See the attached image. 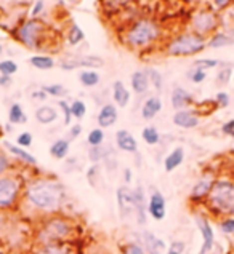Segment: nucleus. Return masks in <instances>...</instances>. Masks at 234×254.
<instances>
[{
	"label": "nucleus",
	"mask_w": 234,
	"mask_h": 254,
	"mask_svg": "<svg viewBox=\"0 0 234 254\" xmlns=\"http://www.w3.org/2000/svg\"><path fill=\"white\" fill-rule=\"evenodd\" d=\"M172 106L173 109H177V111H186L188 107L194 106V96L185 88L177 86V88L172 91Z\"/></svg>",
	"instance_id": "15"
},
{
	"label": "nucleus",
	"mask_w": 234,
	"mask_h": 254,
	"mask_svg": "<svg viewBox=\"0 0 234 254\" xmlns=\"http://www.w3.org/2000/svg\"><path fill=\"white\" fill-rule=\"evenodd\" d=\"M26 114L23 111V107H21L18 103H14L10 106V111H8V122L11 125H19V123H26Z\"/></svg>",
	"instance_id": "32"
},
{
	"label": "nucleus",
	"mask_w": 234,
	"mask_h": 254,
	"mask_svg": "<svg viewBox=\"0 0 234 254\" xmlns=\"http://www.w3.org/2000/svg\"><path fill=\"white\" fill-rule=\"evenodd\" d=\"M43 8H45V2H35L34 6H32V10H31V18L37 19L39 14H42Z\"/></svg>",
	"instance_id": "50"
},
{
	"label": "nucleus",
	"mask_w": 234,
	"mask_h": 254,
	"mask_svg": "<svg viewBox=\"0 0 234 254\" xmlns=\"http://www.w3.org/2000/svg\"><path fill=\"white\" fill-rule=\"evenodd\" d=\"M32 134L29 133V131H24V133H21L18 137H16V146L19 147H23V149H27V147H31L32 146Z\"/></svg>",
	"instance_id": "43"
},
{
	"label": "nucleus",
	"mask_w": 234,
	"mask_h": 254,
	"mask_svg": "<svg viewBox=\"0 0 234 254\" xmlns=\"http://www.w3.org/2000/svg\"><path fill=\"white\" fill-rule=\"evenodd\" d=\"M87 142H89V146L92 147H100L101 144L105 142V133L101 128H95L92 129V131L89 133V136H87Z\"/></svg>",
	"instance_id": "35"
},
{
	"label": "nucleus",
	"mask_w": 234,
	"mask_h": 254,
	"mask_svg": "<svg viewBox=\"0 0 234 254\" xmlns=\"http://www.w3.org/2000/svg\"><path fill=\"white\" fill-rule=\"evenodd\" d=\"M11 83V77L0 75V86H8Z\"/></svg>",
	"instance_id": "55"
},
{
	"label": "nucleus",
	"mask_w": 234,
	"mask_h": 254,
	"mask_svg": "<svg viewBox=\"0 0 234 254\" xmlns=\"http://www.w3.org/2000/svg\"><path fill=\"white\" fill-rule=\"evenodd\" d=\"M18 72V64L11 61V60H3L0 61V74L6 75V77H11L13 74Z\"/></svg>",
	"instance_id": "37"
},
{
	"label": "nucleus",
	"mask_w": 234,
	"mask_h": 254,
	"mask_svg": "<svg viewBox=\"0 0 234 254\" xmlns=\"http://www.w3.org/2000/svg\"><path fill=\"white\" fill-rule=\"evenodd\" d=\"M222 131L226 136H233L234 137V120H228V122H226L225 125L222 127Z\"/></svg>",
	"instance_id": "52"
},
{
	"label": "nucleus",
	"mask_w": 234,
	"mask_h": 254,
	"mask_svg": "<svg viewBox=\"0 0 234 254\" xmlns=\"http://www.w3.org/2000/svg\"><path fill=\"white\" fill-rule=\"evenodd\" d=\"M123 176H125V178H123V179H125V183L130 184V183H131V176H133V174H131V170H130V168H125V170H123Z\"/></svg>",
	"instance_id": "56"
},
{
	"label": "nucleus",
	"mask_w": 234,
	"mask_h": 254,
	"mask_svg": "<svg viewBox=\"0 0 234 254\" xmlns=\"http://www.w3.org/2000/svg\"><path fill=\"white\" fill-rule=\"evenodd\" d=\"M24 183L16 174H5L0 178V209H11L23 198Z\"/></svg>",
	"instance_id": "8"
},
{
	"label": "nucleus",
	"mask_w": 234,
	"mask_h": 254,
	"mask_svg": "<svg viewBox=\"0 0 234 254\" xmlns=\"http://www.w3.org/2000/svg\"><path fill=\"white\" fill-rule=\"evenodd\" d=\"M183 162H185V149H183V147H175V149L170 152V154L165 157V160H164V168H165L167 173L175 171Z\"/></svg>",
	"instance_id": "23"
},
{
	"label": "nucleus",
	"mask_w": 234,
	"mask_h": 254,
	"mask_svg": "<svg viewBox=\"0 0 234 254\" xmlns=\"http://www.w3.org/2000/svg\"><path fill=\"white\" fill-rule=\"evenodd\" d=\"M11 170V162H10V158L6 157L3 152H0V178L5 176L6 171Z\"/></svg>",
	"instance_id": "46"
},
{
	"label": "nucleus",
	"mask_w": 234,
	"mask_h": 254,
	"mask_svg": "<svg viewBox=\"0 0 234 254\" xmlns=\"http://www.w3.org/2000/svg\"><path fill=\"white\" fill-rule=\"evenodd\" d=\"M210 254H212V253H210Z\"/></svg>",
	"instance_id": "60"
},
{
	"label": "nucleus",
	"mask_w": 234,
	"mask_h": 254,
	"mask_svg": "<svg viewBox=\"0 0 234 254\" xmlns=\"http://www.w3.org/2000/svg\"><path fill=\"white\" fill-rule=\"evenodd\" d=\"M117 205H119V211L122 217H127L130 214H136L135 206V193L128 187H120L117 190Z\"/></svg>",
	"instance_id": "11"
},
{
	"label": "nucleus",
	"mask_w": 234,
	"mask_h": 254,
	"mask_svg": "<svg viewBox=\"0 0 234 254\" xmlns=\"http://www.w3.org/2000/svg\"><path fill=\"white\" fill-rule=\"evenodd\" d=\"M3 146L6 147V150H8L13 157H16L18 160L26 163L27 166H35V165H37L35 157H32L31 154H29V152H26V149L19 147V146H14V144H11V142H3Z\"/></svg>",
	"instance_id": "24"
},
{
	"label": "nucleus",
	"mask_w": 234,
	"mask_h": 254,
	"mask_svg": "<svg viewBox=\"0 0 234 254\" xmlns=\"http://www.w3.org/2000/svg\"><path fill=\"white\" fill-rule=\"evenodd\" d=\"M13 35L24 47L39 50L40 47H43V42L47 39V26L39 18H27L13 29Z\"/></svg>",
	"instance_id": "5"
},
{
	"label": "nucleus",
	"mask_w": 234,
	"mask_h": 254,
	"mask_svg": "<svg viewBox=\"0 0 234 254\" xmlns=\"http://www.w3.org/2000/svg\"><path fill=\"white\" fill-rule=\"evenodd\" d=\"M23 198L27 201L29 206H32L37 211L53 214L64 203L66 189L55 178H32L24 184Z\"/></svg>",
	"instance_id": "1"
},
{
	"label": "nucleus",
	"mask_w": 234,
	"mask_h": 254,
	"mask_svg": "<svg viewBox=\"0 0 234 254\" xmlns=\"http://www.w3.org/2000/svg\"><path fill=\"white\" fill-rule=\"evenodd\" d=\"M196 224H197V227H199L201 235H202V246H201L199 254H210L212 250H214V245H215V234H214V229L210 226V221L206 216L197 214Z\"/></svg>",
	"instance_id": "9"
},
{
	"label": "nucleus",
	"mask_w": 234,
	"mask_h": 254,
	"mask_svg": "<svg viewBox=\"0 0 234 254\" xmlns=\"http://www.w3.org/2000/svg\"><path fill=\"white\" fill-rule=\"evenodd\" d=\"M29 64L39 70H50L55 67V60L48 55H34L29 58Z\"/></svg>",
	"instance_id": "28"
},
{
	"label": "nucleus",
	"mask_w": 234,
	"mask_h": 254,
	"mask_svg": "<svg viewBox=\"0 0 234 254\" xmlns=\"http://www.w3.org/2000/svg\"><path fill=\"white\" fill-rule=\"evenodd\" d=\"M149 77L146 70H136L131 75V88L136 94H146L149 90Z\"/></svg>",
	"instance_id": "22"
},
{
	"label": "nucleus",
	"mask_w": 234,
	"mask_h": 254,
	"mask_svg": "<svg viewBox=\"0 0 234 254\" xmlns=\"http://www.w3.org/2000/svg\"><path fill=\"white\" fill-rule=\"evenodd\" d=\"M79 80L87 88H92L100 83V74L95 69H84L79 72Z\"/></svg>",
	"instance_id": "30"
},
{
	"label": "nucleus",
	"mask_w": 234,
	"mask_h": 254,
	"mask_svg": "<svg viewBox=\"0 0 234 254\" xmlns=\"http://www.w3.org/2000/svg\"><path fill=\"white\" fill-rule=\"evenodd\" d=\"M199 115H197L196 111H177L173 114V123L175 127H180V128H185V129H191L196 128L199 125Z\"/></svg>",
	"instance_id": "14"
},
{
	"label": "nucleus",
	"mask_w": 234,
	"mask_h": 254,
	"mask_svg": "<svg viewBox=\"0 0 234 254\" xmlns=\"http://www.w3.org/2000/svg\"><path fill=\"white\" fill-rule=\"evenodd\" d=\"M206 203L214 214L234 217V181L226 178L217 179Z\"/></svg>",
	"instance_id": "4"
},
{
	"label": "nucleus",
	"mask_w": 234,
	"mask_h": 254,
	"mask_svg": "<svg viewBox=\"0 0 234 254\" xmlns=\"http://www.w3.org/2000/svg\"><path fill=\"white\" fill-rule=\"evenodd\" d=\"M2 52H3V47H2V45H0V55H2Z\"/></svg>",
	"instance_id": "58"
},
{
	"label": "nucleus",
	"mask_w": 234,
	"mask_h": 254,
	"mask_svg": "<svg viewBox=\"0 0 234 254\" xmlns=\"http://www.w3.org/2000/svg\"><path fill=\"white\" fill-rule=\"evenodd\" d=\"M218 27H220V14L209 10L206 5H204V8L196 10L191 14V19H189V31L204 39L217 34Z\"/></svg>",
	"instance_id": "7"
},
{
	"label": "nucleus",
	"mask_w": 234,
	"mask_h": 254,
	"mask_svg": "<svg viewBox=\"0 0 234 254\" xmlns=\"http://www.w3.org/2000/svg\"><path fill=\"white\" fill-rule=\"evenodd\" d=\"M218 226L223 234H234V217H225L218 222Z\"/></svg>",
	"instance_id": "44"
},
{
	"label": "nucleus",
	"mask_w": 234,
	"mask_h": 254,
	"mask_svg": "<svg viewBox=\"0 0 234 254\" xmlns=\"http://www.w3.org/2000/svg\"><path fill=\"white\" fill-rule=\"evenodd\" d=\"M207 48V39L201 37L191 31L181 32L170 39L165 45V53L169 56H194Z\"/></svg>",
	"instance_id": "6"
},
{
	"label": "nucleus",
	"mask_w": 234,
	"mask_h": 254,
	"mask_svg": "<svg viewBox=\"0 0 234 254\" xmlns=\"http://www.w3.org/2000/svg\"><path fill=\"white\" fill-rule=\"evenodd\" d=\"M141 136H143V141L148 144V146H156V144H159V141H160V134L157 131V128L152 125L143 128Z\"/></svg>",
	"instance_id": "33"
},
{
	"label": "nucleus",
	"mask_w": 234,
	"mask_h": 254,
	"mask_svg": "<svg viewBox=\"0 0 234 254\" xmlns=\"http://www.w3.org/2000/svg\"><path fill=\"white\" fill-rule=\"evenodd\" d=\"M160 111H162V99L159 96H149L141 106V117L143 120H152Z\"/></svg>",
	"instance_id": "20"
},
{
	"label": "nucleus",
	"mask_w": 234,
	"mask_h": 254,
	"mask_svg": "<svg viewBox=\"0 0 234 254\" xmlns=\"http://www.w3.org/2000/svg\"><path fill=\"white\" fill-rule=\"evenodd\" d=\"M160 37H162V27L157 23V19L151 16H140L130 21V24L122 34V42L133 52H140V50L152 47Z\"/></svg>",
	"instance_id": "2"
},
{
	"label": "nucleus",
	"mask_w": 234,
	"mask_h": 254,
	"mask_svg": "<svg viewBox=\"0 0 234 254\" xmlns=\"http://www.w3.org/2000/svg\"><path fill=\"white\" fill-rule=\"evenodd\" d=\"M42 90L47 93V96H53V98H63L68 94V90L64 88L60 83H53V85H45L42 86Z\"/></svg>",
	"instance_id": "36"
},
{
	"label": "nucleus",
	"mask_w": 234,
	"mask_h": 254,
	"mask_svg": "<svg viewBox=\"0 0 234 254\" xmlns=\"http://www.w3.org/2000/svg\"><path fill=\"white\" fill-rule=\"evenodd\" d=\"M113 98H114L116 104L119 106V107H125L128 104V101H130V91L125 88L123 82H120V80L114 82V85H113Z\"/></svg>",
	"instance_id": "25"
},
{
	"label": "nucleus",
	"mask_w": 234,
	"mask_h": 254,
	"mask_svg": "<svg viewBox=\"0 0 234 254\" xmlns=\"http://www.w3.org/2000/svg\"><path fill=\"white\" fill-rule=\"evenodd\" d=\"M185 248H186L185 242L175 240V242H172V243H170L169 250L165 251V254H183V253H185Z\"/></svg>",
	"instance_id": "45"
},
{
	"label": "nucleus",
	"mask_w": 234,
	"mask_h": 254,
	"mask_svg": "<svg viewBox=\"0 0 234 254\" xmlns=\"http://www.w3.org/2000/svg\"><path fill=\"white\" fill-rule=\"evenodd\" d=\"M34 254H77V251L71 245V242H63V243L39 245Z\"/></svg>",
	"instance_id": "16"
},
{
	"label": "nucleus",
	"mask_w": 234,
	"mask_h": 254,
	"mask_svg": "<svg viewBox=\"0 0 234 254\" xmlns=\"http://www.w3.org/2000/svg\"><path fill=\"white\" fill-rule=\"evenodd\" d=\"M215 181H217V178L212 173L204 174V176L194 184L191 193H189V200H191V201H204V200H207V197H209V193L212 190V187H214Z\"/></svg>",
	"instance_id": "10"
},
{
	"label": "nucleus",
	"mask_w": 234,
	"mask_h": 254,
	"mask_svg": "<svg viewBox=\"0 0 234 254\" xmlns=\"http://www.w3.org/2000/svg\"><path fill=\"white\" fill-rule=\"evenodd\" d=\"M148 213L154 221H162L167 213V205L164 195L160 193L157 189H152L148 200Z\"/></svg>",
	"instance_id": "13"
},
{
	"label": "nucleus",
	"mask_w": 234,
	"mask_h": 254,
	"mask_svg": "<svg viewBox=\"0 0 234 254\" xmlns=\"http://www.w3.org/2000/svg\"><path fill=\"white\" fill-rule=\"evenodd\" d=\"M32 98H34V99H42V101H43V99H47V93L40 88V90H37V91H34V93H32Z\"/></svg>",
	"instance_id": "54"
},
{
	"label": "nucleus",
	"mask_w": 234,
	"mask_h": 254,
	"mask_svg": "<svg viewBox=\"0 0 234 254\" xmlns=\"http://www.w3.org/2000/svg\"><path fill=\"white\" fill-rule=\"evenodd\" d=\"M84 40H85L84 31L77 24L72 23L68 29V32H66V42H68L71 47H76V45H79V43H82Z\"/></svg>",
	"instance_id": "31"
},
{
	"label": "nucleus",
	"mask_w": 234,
	"mask_h": 254,
	"mask_svg": "<svg viewBox=\"0 0 234 254\" xmlns=\"http://www.w3.org/2000/svg\"><path fill=\"white\" fill-rule=\"evenodd\" d=\"M58 106L63 109V114H64V125H71V120H72V114H71V107L66 101H58Z\"/></svg>",
	"instance_id": "48"
},
{
	"label": "nucleus",
	"mask_w": 234,
	"mask_h": 254,
	"mask_svg": "<svg viewBox=\"0 0 234 254\" xmlns=\"http://www.w3.org/2000/svg\"><path fill=\"white\" fill-rule=\"evenodd\" d=\"M56 119H58V112L52 106H40L35 111V120L42 123V125H50V123L56 122Z\"/></svg>",
	"instance_id": "26"
},
{
	"label": "nucleus",
	"mask_w": 234,
	"mask_h": 254,
	"mask_svg": "<svg viewBox=\"0 0 234 254\" xmlns=\"http://www.w3.org/2000/svg\"><path fill=\"white\" fill-rule=\"evenodd\" d=\"M69 139H56L52 146H50V155H52L53 158H56V160H63V158L68 157L69 154Z\"/></svg>",
	"instance_id": "27"
},
{
	"label": "nucleus",
	"mask_w": 234,
	"mask_h": 254,
	"mask_svg": "<svg viewBox=\"0 0 234 254\" xmlns=\"http://www.w3.org/2000/svg\"><path fill=\"white\" fill-rule=\"evenodd\" d=\"M71 107V114H72V119H76V120H82L85 117V114H87V106L84 101H80V99H74L72 103L69 104Z\"/></svg>",
	"instance_id": "34"
},
{
	"label": "nucleus",
	"mask_w": 234,
	"mask_h": 254,
	"mask_svg": "<svg viewBox=\"0 0 234 254\" xmlns=\"http://www.w3.org/2000/svg\"><path fill=\"white\" fill-rule=\"evenodd\" d=\"M231 75H233V69L231 66H225L220 69V72H218L217 75V83L218 85H226L230 80H231Z\"/></svg>",
	"instance_id": "42"
},
{
	"label": "nucleus",
	"mask_w": 234,
	"mask_h": 254,
	"mask_svg": "<svg viewBox=\"0 0 234 254\" xmlns=\"http://www.w3.org/2000/svg\"><path fill=\"white\" fill-rule=\"evenodd\" d=\"M135 206H136V221L138 224H144L146 222V213H148V201L144 197V190L141 186H138L135 190Z\"/></svg>",
	"instance_id": "21"
},
{
	"label": "nucleus",
	"mask_w": 234,
	"mask_h": 254,
	"mask_svg": "<svg viewBox=\"0 0 234 254\" xmlns=\"http://www.w3.org/2000/svg\"><path fill=\"white\" fill-rule=\"evenodd\" d=\"M116 144L120 150L130 152V154H135L138 150V142L135 139V136L130 131H127V129H119L116 133Z\"/></svg>",
	"instance_id": "18"
},
{
	"label": "nucleus",
	"mask_w": 234,
	"mask_h": 254,
	"mask_svg": "<svg viewBox=\"0 0 234 254\" xmlns=\"http://www.w3.org/2000/svg\"><path fill=\"white\" fill-rule=\"evenodd\" d=\"M220 66V61L218 60H197L194 61V66L193 67H197V69H202V70H209V69H214V67H218Z\"/></svg>",
	"instance_id": "41"
},
{
	"label": "nucleus",
	"mask_w": 234,
	"mask_h": 254,
	"mask_svg": "<svg viewBox=\"0 0 234 254\" xmlns=\"http://www.w3.org/2000/svg\"><path fill=\"white\" fill-rule=\"evenodd\" d=\"M127 254H146L144 248L138 243H130L127 248Z\"/></svg>",
	"instance_id": "51"
},
{
	"label": "nucleus",
	"mask_w": 234,
	"mask_h": 254,
	"mask_svg": "<svg viewBox=\"0 0 234 254\" xmlns=\"http://www.w3.org/2000/svg\"><path fill=\"white\" fill-rule=\"evenodd\" d=\"M146 74H148V77H149V83L154 85V88H156L157 91L162 90L164 78H162V75H160V72H159V70L149 67V69H146Z\"/></svg>",
	"instance_id": "38"
},
{
	"label": "nucleus",
	"mask_w": 234,
	"mask_h": 254,
	"mask_svg": "<svg viewBox=\"0 0 234 254\" xmlns=\"http://www.w3.org/2000/svg\"><path fill=\"white\" fill-rule=\"evenodd\" d=\"M141 242H143L144 251H148L149 254H165L167 251L164 240H160V238H157L154 234H151V232H143Z\"/></svg>",
	"instance_id": "17"
},
{
	"label": "nucleus",
	"mask_w": 234,
	"mask_h": 254,
	"mask_svg": "<svg viewBox=\"0 0 234 254\" xmlns=\"http://www.w3.org/2000/svg\"><path fill=\"white\" fill-rule=\"evenodd\" d=\"M89 157H90V160H93V162H100V160H103V158H106V152L101 146L100 147H92Z\"/></svg>",
	"instance_id": "47"
},
{
	"label": "nucleus",
	"mask_w": 234,
	"mask_h": 254,
	"mask_svg": "<svg viewBox=\"0 0 234 254\" xmlns=\"http://www.w3.org/2000/svg\"><path fill=\"white\" fill-rule=\"evenodd\" d=\"M80 133H82V125H72L71 127V137H79Z\"/></svg>",
	"instance_id": "53"
},
{
	"label": "nucleus",
	"mask_w": 234,
	"mask_h": 254,
	"mask_svg": "<svg viewBox=\"0 0 234 254\" xmlns=\"http://www.w3.org/2000/svg\"><path fill=\"white\" fill-rule=\"evenodd\" d=\"M186 77H188V80H191L193 83H202L204 80H206L207 72L202 70V69H197V67H191L188 70Z\"/></svg>",
	"instance_id": "40"
},
{
	"label": "nucleus",
	"mask_w": 234,
	"mask_h": 254,
	"mask_svg": "<svg viewBox=\"0 0 234 254\" xmlns=\"http://www.w3.org/2000/svg\"><path fill=\"white\" fill-rule=\"evenodd\" d=\"M105 64V61L101 60L98 56H80V58H74V60H68V61H63L60 64L61 69L66 70H72V69H97L101 67Z\"/></svg>",
	"instance_id": "12"
},
{
	"label": "nucleus",
	"mask_w": 234,
	"mask_h": 254,
	"mask_svg": "<svg viewBox=\"0 0 234 254\" xmlns=\"http://www.w3.org/2000/svg\"><path fill=\"white\" fill-rule=\"evenodd\" d=\"M233 80H234V75H233Z\"/></svg>",
	"instance_id": "59"
},
{
	"label": "nucleus",
	"mask_w": 234,
	"mask_h": 254,
	"mask_svg": "<svg viewBox=\"0 0 234 254\" xmlns=\"http://www.w3.org/2000/svg\"><path fill=\"white\" fill-rule=\"evenodd\" d=\"M0 254H5V250H3V246L0 245Z\"/></svg>",
	"instance_id": "57"
},
{
	"label": "nucleus",
	"mask_w": 234,
	"mask_h": 254,
	"mask_svg": "<svg viewBox=\"0 0 234 254\" xmlns=\"http://www.w3.org/2000/svg\"><path fill=\"white\" fill-rule=\"evenodd\" d=\"M119 119V114H117V107L114 104H105L103 107L100 109L98 114V127L100 128H109L113 127L114 123Z\"/></svg>",
	"instance_id": "19"
},
{
	"label": "nucleus",
	"mask_w": 234,
	"mask_h": 254,
	"mask_svg": "<svg viewBox=\"0 0 234 254\" xmlns=\"http://www.w3.org/2000/svg\"><path fill=\"white\" fill-rule=\"evenodd\" d=\"M77 226L69 217L60 214H50L47 219H43L40 227L35 234V242L37 245H48V243H63L69 242L74 235Z\"/></svg>",
	"instance_id": "3"
},
{
	"label": "nucleus",
	"mask_w": 234,
	"mask_h": 254,
	"mask_svg": "<svg viewBox=\"0 0 234 254\" xmlns=\"http://www.w3.org/2000/svg\"><path fill=\"white\" fill-rule=\"evenodd\" d=\"M204 5H206L207 8L212 11L220 13V11L228 8V6H231L233 2H228V0H210V2H204Z\"/></svg>",
	"instance_id": "39"
},
{
	"label": "nucleus",
	"mask_w": 234,
	"mask_h": 254,
	"mask_svg": "<svg viewBox=\"0 0 234 254\" xmlns=\"http://www.w3.org/2000/svg\"><path fill=\"white\" fill-rule=\"evenodd\" d=\"M233 43H234V39L231 35L225 34V32H217L207 40V47L209 48H223V47L233 45Z\"/></svg>",
	"instance_id": "29"
},
{
	"label": "nucleus",
	"mask_w": 234,
	"mask_h": 254,
	"mask_svg": "<svg viewBox=\"0 0 234 254\" xmlns=\"http://www.w3.org/2000/svg\"><path fill=\"white\" fill-rule=\"evenodd\" d=\"M215 101H217V104H218V107H226V106H230V94L228 93H225V91H220L217 94V98H215Z\"/></svg>",
	"instance_id": "49"
}]
</instances>
